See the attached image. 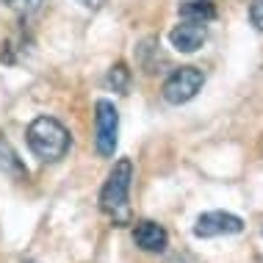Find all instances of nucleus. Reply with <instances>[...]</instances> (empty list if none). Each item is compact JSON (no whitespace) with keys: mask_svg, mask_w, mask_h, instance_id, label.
Returning a JSON list of instances; mask_svg holds the SVG:
<instances>
[{"mask_svg":"<svg viewBox=\"0 0 263 263\" xmlns=\"http://www.w3.org/2000/svg\"><path fill=\"white\" fill-rule=\"evenodd\" d=\"M105 86L119 91V95H127V86H130V69L125 67V64H114L108 69V75H105Z\"/></svg>","mask_w":263,"mask_h":263,"instance_id":"10","label":"nucleus"},{"mask_svg":"<svg viewBox=\"0 0 263 263\" xmlns=\"http://www.w3.org/2000/svg\"><path fill=\"white\" fill-rule=\"evenodd\" d=\"M244 230V219L227 211H208L197 216L194 236L197 238H219V236H238Z\"/></svg>","mask_w":263,"mask_h":263,"instance_id":"5","label":"nucleus"},{"mask_svg":"<svg viewBox=\"0 0 263 263\" xmlns=\"http://www.w3.org/2000/svg\"><path fill=\"white\" fill-rule=\"evenodd\" d=\"M119 136V111L111 100H97L95 105V147L100 158H114Z\"/></svg>","mask_w":263,"mask_h":263,"instance_id":"3","label":"nucleus"},{"mask_svg":"<svg viewBox=\"0 0 263 263\" xmlns=\"http://www.w3.org/2000/svg\"><path fill=\"white\" fill-rule=\"evenodd\" d=\"M25 136H28V147H31V153L36 155L39 161H45V163L61 161L64 155L69 153V147H72V136H69V130L59 122V119H53V117H36L31 125H28Z\"/></svg>","mask_w":263,"mask_h":263,"instance_id":"1","label":"nucleus"},{"mask_svg":"<svg viewBox=\"0 0 263 263\" xmlns=\"http://www.w3.org/2000/svg\"><path fill=\"white\" fill-rule=\"evenodd\" d=\"M180 17L189 20V23H211L213 17H216V9L208 3V0H186V3H180Z\"/></svg>","mask_w":263,"mask_h":263,"instance_id":"9","label":"nucleus"},{"mask_svg":"<svg viewBox=\"0 0 263 263\" xmlns=\"http://www.w3.org/2000/svg\"><path fill=\"white\" fill-rule=\"evenodd\" d=\"M250 20H252V25L258 28V31H263V0H252V6H250Z\"/></svg>","mask_w":263,"mask_h":263,"instance_id":"12","label":"nucleus"},{"mask_svg":"<svg viewBox=\"0 0 263 263\" xmlns=\"http://www.w3.org/2000/svg\"><path fill=\"white\" fill-rule=\"evenodd\" d=\"M9 6L14 11H20V14H36L42 6H45V0H9Z\"/></svg>","mask_w":263,"mask_h":263,"instance_id":"11","label":"nucleus"},{"mask_svg":"<svg viewBox=\"0 0 263 263\" xmlns=\"http://www.w3.org/2000/svg\"><path fill=\"white\" fill-rule=\"evenodd\" d=\"M81 6H86V9H100L103 6V0H78Z\"/></svg>","mask_w":263,"mask_h":263,"instance_id":"13","label":"nucleus"},{"mask_svg":"<svg viewBox=\"0 0 263 263\" xmlns=\"http://www.w3.org/2000/svg\"><path fill=\"white\" fill-rule=\"evenodd\" d=\"M0 172L9 175L11 180H28V169H25L23 158L14 153V147L3 136H0Z\"/></svg>","mask_w":263,"mask_h":263,"instance_id":"8","label":"nucleus"},{"mask_svg":"<svg viewBox=\"0 0 263 263\" xmlns=\"http://www.w3.org/2000/svg\"><path fill=\"white\" fill-rule=\"evenodd\" d=\"M205 36H208L205 23H189V20L169 31V42H172V47L177 53H197L202 47Z\"/></svg>","mask_w":263,"mask_h":263,"instance_id":"6","label":"nucleus"},{"mask_svg":"<svg viewBox=\"0 0 263 263\" xmlns=\"http://www.w3.org/2000/svg\"><path fill=\"white\" fill-rule=\"evenodd\" d=\"M133 241H136V247L144 252H163L169 244V236L158 222H141V224H136V230H133Z\"/></svg>","mask_w":263,"mask_h":263,"instance_id":"7","label":"nucleus"},{"mask_svg":"<svg viewBox=\"0 0 263 263\" xmlns=\"http://www.w3.org/2000/svg\"><path fill=\"white\" fill-rule=\"evenodd\" d=\"M205 86V72L197 67H180L175 69L172 75L163 81V100L169 105H183L189 100H194L197 95H200V89Z\"/></svg>","mask_w":263,"mask_h":263,"instance_id":"4","label":"nucleus"},{"mask_svg":"<svg viewBox=\"0 0 263 263\" xmlns=\"http://www.w3.org/2000/svg\"><path fill=\"white\" fill-rule=\"evenodd\" d=\"M258 263H263V258H258Z\"/></svg>","mask_w":263,"mask_h":263,"instance_id":"14","label":"nucleus"},{"mask_svg":"<svg viewBox=\"0 0 263 263\" xmlns=\"http://www.w3.org/2000/svg\"><path fill=\"white\" fill-rule=\"evenodd\" d=\"M130 183H133V161L119 158L100 191V208L114 219V224H127V216H130V208H127Z\"/></svg>","mask_w":263,"mask_h":263,"instance_id":"2","label":"nucleus"}]
</instances>
